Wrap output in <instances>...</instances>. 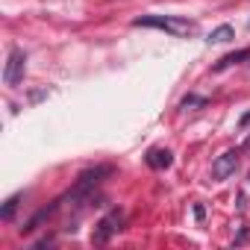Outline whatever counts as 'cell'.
Here are the masks:
<instances>
[{
    "instance_id": "8fae6325",
    "label": "cell",
    "mask_w": 250,
    "mask_h": 250,
    "mask_svg": "<svg viewBox=\"0 0 250 250\" xmlns=\"http://www.w3.org/2000/svg\"><path fill=\"white\" fill-rule=\"evenodd\" d=\"M247 124H250V112H247V115L241 118V127H247Z\"/></svg>"
},
{
    "instance_id": "30bf717a",
    "label": "cell",
    "mask_w": 250,
    "mask_h": 250,
    "mask_svg": "<svg viewBox=\"0 0 250 250\" xmlns=\"http://www.w3.org/2000/svg\"><path fill=\"white\" fill-rule=\"evenodd\" d=\"M203 215H206V209L197 203V206H194V218H197V221H203Z\"/></svg>"
},
{
    "instance_id": "5b68a950",
    "label": "cell",
    "mask_w": 250,
    "mask_h": 250,
    "mask_svg": "<svg viewBox=\"0 0 250 250\" xmlns=\"http://www.w3.org/2000/svg\"><path fill=\"white\" fill-rule=\"evenodd\" d=\"M147 165H150V168H156V171H165V168H171V165H174V153H171V150L156 147V150H150V153H147Z\"/></svg>"
},
{
    "instance_id": "3957f363",
    "label": "cell",
    "mask_w": 250,
    "mask_h": 250,
    "mask_svg": "<svg viewBox=\"0 0 250 250\" xmlns=\"http://www.w3.org/2000/svg\"><path fill=\"white\" fill-rule=\"evenodd\" d=\"M24 71H27V53L21 47H15L6 59V68H3V83L6 85H18L24 80Z\"/></svg>"
},
{
    "instance_id": "ba28073f",
    "label": "cell",
    "mask_w": 250,
    "mask_h": 250,
    "mask_svg": "<svg viewBox=\"0 0 250 250\" xmlns=\"http://www.w3.org/2000/svg\"><path fill=\"white\" fill-rule=\"evenodd\" d=\"M18 206H21V194H12V197L6 200V206L0 209V218H3V221H12L15 212H18Z\"/></svg>"
},
{
    "instance_id": "277c9868",
    "label": "cell",
    "mask_w": 250,
    "mask_h": 250,
    "mask_svg": "<svg viewBox=\"0 0 250 250\" xmlns=\"http://www.w3.org/2000/svg\"><path fill=\"white\" fill-rule=\"evenodd\" d=\"M235 168H238V150H227V153H221L212 162V177L215 180H227V177L235 174Z\"/></svg>"
},
{
    "instance_id": "7c38bea8",
    "label": "cell",
    "mask_w": 250,
    "mask_h": 250,
    "mask_svg": "<svg viewBox=\"0 0 250 250\" xmlns=\"http://www.w3.org/2000/svg\"><path fill=\"white\" fill-rule=\"evenodd\" d=\"M247 27H250V24H247Z\"/></svg>"
},
{
    "instance_id": "8992f818",
    "label": "cell",
    "mask_w": 250,
    "mask_h": 250,
    "mask_svg": "<svg viewBox=\"0 0 250 250\" xmlns=\"http://www.w3.org/2000/svg\"><path fill=\"white\" fill-rule=\"evenodd\" d=\"M232 36H235V33H232V27H229V24H224V27H218V30H212L206 42H209V44H224V42H229Z\"/></svg>"
},
{
    "instance_id": "6da1fadb",
    "label": "cell",
    "mask_w": 250,
    "mask_h": 250,
    "mask_svg": "<svg viewBox=\"0 0 250 250\" xmlns=\"http://www.w3.org/2000/svg\"><path fill=\"white\" fill-rule=\"evenodd\" d=\"M133 27H153V30H165L171 36H191L197 30V24L183 15H142L133 21Z\"/></svg>"
},
{
    "instance_id": "52a82bcc",
    "label": "cell",
    "mask_w": 250,
    "mask_h": 250,
    "mask_svg": "<svg viewBox=\"0 0 250 250\" xmlns=\"http://www.w3.org/2000/svg\"><path fill=\"white\" fill-rule=\"evenodd\" d=\"M241 59H250V50H235V53H227L224 59H218V71H224V68H229V65H238Z\"/></svg>"
},
{
    "instance_id": "9c48e42d",
    "label": "cell",
    "mask_w": 250,
    "mask_h": 250,
    "mask_svg": "<svg viewBox=\"0 0 250 250\" xmlns=\"http://www.w3.org/2000/svg\"><path fill=\"white\" fill-rule=\"evenodd\" d=\"M203 103H206L203 97H194V94H188V97L180 103V109H188V106H203Z\"/></svg>"
},
{
    "instance_id": "7a4b0ae2",
    "label": "cell",
    "mask_w": 250,
    "mask_h": 250,
    "mask_svg": "<svg viewBox=\"0 0 250 250\" xmlns=\"http://www.w3.org/2000/svg\"><path fill=\"white\" fill-rule=\"evenodd\" d=\"M121 227H124V212H121V209H112L109 215H103V218L97 221V227H94V232H91V241H94V244H106L115 232H121Z\"/></svg>"
}]
</instances>
